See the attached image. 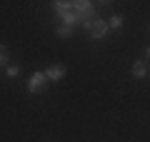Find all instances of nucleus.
Returning <instances> with one entry per match:
<instances>
[{
  "label": "nucleus",
  "instance_id": "obj_11",
  "mask_svg": "<svg viewBox=\"0 0 150 142\" xmlns=\"http://www.w3.org/2000/svg\"><path fill=\"white\" fill-rule=\"evenodd\" d=\"M18 75H20V67H18V65H8V67H5V77L15 80Z\"/></svg>",
  "mask_w": 150,
  "mask_h": 142
},
{
  "label": "nucleus",
  "instance_id": "obj_8",
  "mask_svg": "<svg viewBox=\"0 0 150 142\" xmlns=\"http://www.w3.org/2000/svg\"><path fill=\"white\" fill-rule=\"evenodd\" d=\"M123 22H125L123 15H112L110 20H108V27H110V30H120V27H123Z\"/></svg>",
  "mask_w": 150,
  "mask_h": 142
},
{
  "label": "nucleus",
  "instance_id": "obj_1",
  "mask_svg": "<svg viewBox=\"0 0 150 142\" xmlns=\"http://www.w3.org/2000/svg\"><path fill=\"white\" fill-rule=\"evenodd\" d=\"M73 10H75V15L80 18V25L95 18V8H93V3H88V0H78V3H73Z\"/></svg>",
  "mask_w": 150,
  "mask_h": 142
},
{
  "label": "nucleus",
  "instance_id": "obj_7",
  "mask_svg": "<svg viewBox=\"0 0 150 142\" xmlns=\"http://www.w3.org/2000/svg\"><path fill=\"white\" fill-rule=\"evenodd\" d=\"M60 22L68 25V27H75V25H80V18L75 15V10H70V13H65V15H60Z\"/></svg>",
  "mask_w": 150,
  "mask_h": 142
},
{
  "label": "nucleus",
  "instance_id": "obj_6",
  "mask_svg": "<svg viewBox=\"0 0 150 142\" xmlns=\"http://www.w3.org/2000/svg\"><path fill=\"white\" fill-rule=\"evenodd\" d=\"M53 10L58 13V18H60V15H65V13L73 10V3H70V0H58V3H53Z\"/></svg>",
  "mask_w": 150,
  "mask_h": 142
},
{
  "label": "nucleus",
  "instance_id": "obj_12",
  "mask_svg": "<svg viewBox=\"0 0 150 142\" xmlns=\"http://www.w3.org/2000/svg\"><path fill=\"white\" fill-rule=\"evenodd\" d=\"M145 63H150V47H145Z\"/></svg>",
  "mask_w": 150,
  "mask_h": 142
},
{
  "label": "nucleus",
  "instance_id": "obj_3",
  "mask_svg": "<svg viewBox=\"0 0 150 142\" xmlns=\"http://www.w3.org/2000/svg\"><path fill=\"white\" fill-rule=\"evenodd\" d=\"M108 32H110V27H108V20H103V18H93L90 22V35L95 37V40H103V37H108Z\"/></svg>",
  "mask_w": 150,
  "mask_h": 142
},
{
  "label": "nucleus",
  "instance_id": "obj_10",
  "mask_svg": "<svg viewBox=\"0 0 150 142\" xmlns=\"http://www.w3.org/2000/svg\"><path fill=\"white\" fill-rule=\"evenodd\" d=\"M55 35L65 40V37H70V35H73V27H68V25H63V22H60V25L55 27Z\"/></svg>",
  "mask_w": 150,
  "mask_h": 142
},
{
  "label": "nucleus",
  "instance_id": "obj_2",
  "mask_svg": "<svg viewBox=\"0 0 150 142\" xmlns=\"http://www.w3.org/2000/svg\"><path fill=\"white\" fill-rule=\"evenodd\" d=\"M45 87H48V77H45V72H33L30 77H28V92H30V95H40Z\"/></svg>",
  "mask_w": 150,
  "mask_h": 142
},
{
  "label": "nucleus",
  "instance_id": "obj_9",
  "mask_svg": "<svg viewBox=\"0 0 150 142\" xmlns=\"http://www.w3.org/2000/svg\"><path fill=\"white\" fill-rule=\"evenodd\" d=\"M8 60H10V50H8V45L0 42V67H8Z\"/></svg>",
  "mask_w": 150,
  "mask_h": 142
},
{
  "label": "nucleus",
  "instance_id": "obj_4",
  "mask_svg": "<svg viewBox=\"0 0 150 142\" xmlns=\"http://www.w3.org/2000/svg\"><path fill=\"white\" fill-rule=\"evenodd\" d=\"M150 75V63H145V60H135L133 63V77L135 80H145Z\"/></svg>",
  "mask_w": 150,
  "mask_h": 142
},
{
  "label": "nucleus",
  "instance_id": "obj_5",
  "mask_svg": "<svg viewBox=\"0 0 150 142\" xmlns=\"http://www.w3.org/2000/svg\"><path fill=\"white\" fill-rule=\"evenodd\" d=\"M65 72H68V70H65V65H50V67L45 70V77H48V82H50V80H53V82H58V80L65 77Z\"/></svg>",
  "mask_w": 150,
  "mask_h": 142
}]
</instances>
